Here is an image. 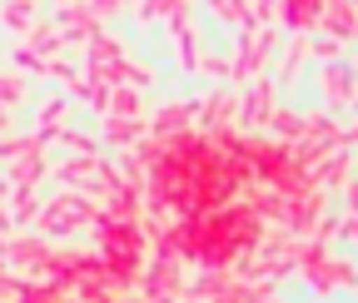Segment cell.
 <instances>
[{"label":"cell","mask_w":358,"mask_h":303,"mask_svg":"<svg viewBox=\"0 0 358 303\" xmlns=\"http://www.w3.org/2000/svg\"><path fill=\"white\" fill-rule=\"evenodd\" d=\"M25 95V80L20 75H0V105H15Z\"/></svg>","instance_id":"cell-19"},{"label":"cell","mask_w":358,"mask_h":303,"mask_svg":"<svg viewBox=\"0 0 358 303\" xmlns=\"http://www.w3.org/2000/svg\"><path fill=\"white\" fill-rule=\"evenodd\" d=\"M209 10H214L219 20H234L239 30H249V25H254V15H249V0H209Z\"/></svg>","instance_id":"cell-15"},{"label":"cell","mask_w":358,"mask_h":303,"mask_svg":"<svg viewBox=\"0 0 358 303\" xmlns=\"http://www.w3.org/2000/svg\"><path fill=\"white\" fill-rule=\"evenodd\" d=\"M105 114H140V90H129V84H110Z\"/></svg>","instance_id":"cell-14"},{"label":"cell","mask_w":358,"mask_h":303,"mask_svg":"<svg viewBox=\"0 0 358 303\" xmlns=\"http://www.w3.org/2000/svg\"><path fill=\"white\" fill-rule=\"evenodd\" d=\"M279 15H284V25L294 35H308L319 25V15H324V0H279Z\"/></svg>","instance_id":"cell-5"},{"label":"cell","mask_w":358,"mask_h":303,"mask_svg":"<svg viewBox=\"0 0 358 303\" xmlns=\"http://www.w3.org/2000/svg\"><path fill=\"white\" fill-rule=\"evenodd\" d=\"M0 258H6V264H15V269H45L50 244H45V239H6Z\"/></svg>","instance_id":"cell-4"},{"label":"cell","mask_w":358,"mask_h":303,"mask_svg":"<svg viewBox=\"0 0 358 303\" xmlns=\"http://www.w3.org/2000/svg\"><path fill=\"white\" fill-rule=\"evenodd\" d=\"M199 70H204V75H214V80H229V60H219V55L199 60Z\"/></svg>","instance_id":"cell-23"},{"label":"cell","mask_w":358,"mask_h":303,"mask_svg":"<svg viewBox=\"0 0 358 303\" xmlns=\"http://www.w3.org/2000/svg\"><path fill=\"white\" fill-rule=\"evenodd\" d=\"M6 124H10V119H6V105H0V135H6Z\"/></svg>","instance_id":"cell-26"},{"label":"cell","mask_w":358,"mask_h":303,"mask_svg":"<svg viewBox=\"0 0 358 303\" xmlns=\"http://www.w3.org/2000/svg\"><path fill=\"white\" fill-rule=\"evenodd\" d=\"M55 30L65 35V45H70V40H90V35L100 30V20L85 10V0H65V6H60V20H55Z\"/></svg>","instance_id":"cell-3"},{"label":"cell","mask_w":358,"mask_h":303,"mask_svg":"<svg viewBox=\"0 0 358 303\" xmlns=\"http://www.w3.org/2000/svg\"><path fill=\"white\" fill-rule=\"evenodd\" d=\"M105 140H110V145L145 140V119H140V114H115V119H105Z\"/></svg>","instance_id":"cell-10"},{"label":"cell","mask_w":358,"mask_h":303,"mask_svg":"<svg viewBox=\"0 0 358 303\" xmlns=\"http://www.w3.org/2000/svg\"><path fill=\"white\" fill-rule=\"evenodd\" d=\"M264 124L274 129L279 140H299V135H303V114H294V110H274V114H268Z\"/></svg>","instance_id":"cell-16"},{"label":"cell","mask_w":358,"mask_h":303,"mask_svg":"<svg viewBox=\"0 0 358 303\" xmlns=\"http://www.w3.org/2000/svg\"><path fill=\"white\" fill-rule=\"evenodd\" d=\"M319 20L329 25L334 40H353V0H324V15Z\"/></svg>","instance_id":"cell-9"},{"label":"cell","mask_w":358,"mask_h":303,"mask_svg":"<svg viewBox=\"0 0 358 303\" xmlns=\"http://www.w3.org/2000/svg\"><path fill=\"white\" fill-rule=\"evenodd\" d=\"M0 20H6L10 30H30V25H35V6H30V0H6Z\"/></svg>","instance_id":"cell-17"},{"label":"cell","mask_w":358,"mask_h":303,"mask_svg":"<svg viewBox=\"0 0 358 303\" xmlns=\"http://www.w3.org/2000/svg\"><path fill=\"white\" fill-rule=\"evenodd\" d=\"M60 6H65V0H60Z\"/></svg>","instance_id":"cell-27"},{"label":"cell","mask_w":358,"mask_h":303,"mask_svg":"<svg viewBox=\"0 0 358 303\" xmlns=\"http://www.w3.org/2000/svg\"><path fill=\"white\" fill-rule=\"evenodd\" d=\"M85 10L100 20V15H115V10H120V0H85Z\"/></svg>","instance_id":"cell-24"},{"label":"cell","mask_w":358,"mask_h":303,"mask_svg":"<svg viewBox=\"0 0 358 303\" xmlns=\"http://www.w3.org/2000/svg\"><path fill=\"white\" fill-rule=\"evenodd\" d=\"M105 303H110V298H105Z\"/></svg>","instance_id":"cell-28"},{"label":"cell","mask_w":358,"mask_h":303,"mask_svg":"<svg viewBox=\"0 0 358 303\" xmlns=\"http://www.w3.org/2000/svg\"><path fill=\"white\" fill-rule=\"evenodd\" d=\"M95 204H90V194H80V189H70V194H60L50 209H40L35 219H40V234L45 239H55V234H65V229H80V224H95Z\"/></svg>","instance_id":"cell-1"},{"label":"cell","mask_w":358,"mask_h":303,"mask_svg":"<svg viewBox=\"0 0 358 303\" xmlns=\"http://www.w3.org/2000/svg\"><path fill=\"white\" fill-rule=\"evenodd\" d=\"M55 135H60V140H65L75 154H95V149H100V145L90 140V135H80V129H55Z\"/></svg>","instance_id":"cell-18"},{"label":"cell","mask_w":358,"mask_h":303,"mask_svg":"<svg viewBox=\"0 0 358 303\" xmlns=\"http://www.w3.org/2000/svg\"><path fill=\"white\" fill-rule=\"evenodd\" d=\"M324 84H329V105H334V110L353 105V65H343V60H329V70H324Z\"/></svg>","instance_id":"cell-8"},{"label":"cell","mask_w":358,"mask_h":303,"mask_svg":"<svg viewBox=\"0 0 358 303\" xmlns=\"http://www.w3.org/2000/svg\"><path fill=\"white\" fill-rule=\"evenodd\" d=\"M40 149H45V145H35V135H30V145H25V149L15 154L10 175H6L10 184H35V179L45 175V154H40Z\"/></svg>","instance_id":"cell-7"},{"label":"cell","mask_w":358,"mask_h":303,"mask_svg":"<svg viewBox=\"0 0 358 303\" xmlns=\"http://www.w3.org/2000/svg\"><path fill=\"white\" fill-rule=\"evenodd\" d=\"M174 6H179V0H140V15H145V20H159V15H169Z\"/></svg>","instance_id":"cell-21"},{"label":"cell","mask_w":358,"mask_h":303,"mask_svg":"<svg viewBox=\"0 0 358 303\" xmlns=\"http://www.w3.org/2000/svg\"><path fill=\"white\" fill-rule=\"evenodd\" d=\"M194 114H199V105H194V100H189V105H164V110L145 124V135H159V140H164V135H179V129H189V119H194Z\"/></svg>","instance_id":"cell-6"},{"label":"cell","mask_w":358,"mask_h":303,"mask_svg":"<svg viewBox=\"0 0 358 303\" xmlns=\"http://www.w3.org/2000/svg\"><path fill=\"white\" fill-rule=\"evenodd\" d=\"M10 224H30L35 219V214H40V199H35V184H15L10 189Z\"/></svg>","instance_id":"cell-11"},{"label":"cell","mask_w":358,"mask_h":303,"mask_svg":"<svg viewBox=\"0 0 358 303\" xmlns=\"http://www.w3.org/2000/svg\"><path fill=\"white\" fill-rule=\"evenodd\" d=\"M15 65H20V70H30V75H45V55H35L30 45H20V50H15Z\"/></svg>","instance_id":"cell-20"},{"label":"cell","mask_w":358,"mask_h":303,"mask_svg":"<svg viewBox=\"0 0 358 303\" xmlns=\"http://www.w3.org/2000/svg\"><path fill=\"white\" fill-rule=\"evenodd\" d=\"M10 189H15L10 179H0V204H6V199H10Z\"/></svg>","instance_id":"cell-25"},{"label":"cell","mask_w":358,"mask_h":303,"mask_svg":"<svg viewBox=\"0 0 358 303\" xmlns=\"http://www.w3.org/2000/svg\"><path fill=\"white\" fill-rule=\"evenodd\" d=\"M338 50H343V40H334V35L313 40V55H319V60H338Z\"/></svg>","instance_id":"cell-22"},{"label":"cell","mask_w":358,"mask_h":303,"mask_svg":"<svg viewBox=\"0 0 358 303\" xmlns=\"http://www.w3.org/2000/svg\"><path fill=\"white\" fill-rule=\"evenodd\" d=\"M268 114H274V80L259 75V80H254V90H249V95H244V105H239V124H244V129H254V124H264Z\"/></svg>","instance_id":"cell-2"},{"label":"cell","mask_w":358,"mask_h":303,"mask_svg":"<svg viewBox=\"0 0 358 303\" xmlns=\"http://www.w3.org/2000/svg\"><path fill=\"white\" fill-rule=\"evenodd\" d=\"M199 110H204V114H199V119H204V124H209V129H219V124H224V119H229V114H234V110H239V100H234V95H209V100H204V105H199Z\"/></svg>","instance_id":"cell-13"},{"label":"cell","mask_w":358,"mask_h":303,"mask_svg":"<svg viewBox=\"0 0 358 303\" xmlns=\"http://www.w3.org/2000/svg\"><path fill=\"white\" fill-rule=\"evenodd\" d=\"M25 35H30V50H35V55H45V60H50V55L65 45V35H60L55 25H30Z\"/></svg>","instance_id":"cell-12"}]
</instances>
